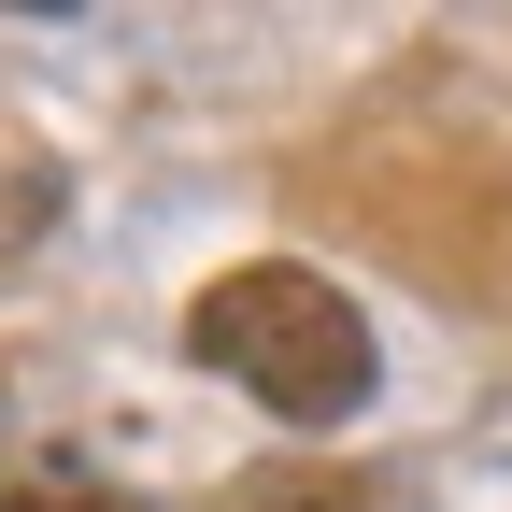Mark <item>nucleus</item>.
<instances>
[{
    "instance_id": "nucleus-1",
    "label": "nucleus",
    "mask_w": 512,
    "mask_h": 512,
    "mask_svg": "<svg viewBox=\"0 0 512 512\" xmlns=\"http://www.w3.org/2000/svg\"><path fill=\"white\" fill-rule=\"evenodd\" d=\"M185 356L228 370L242 399H271L285 427H342L370 399V313L328 285V271H299V256H256V271H214L200 299H185Z\"/></svg>"
},
{
    "instance_id": "nucleus-2",
    "label": "nucleus",
    "mask_w": 512,
    "mask_h": 512,
    "mask_svg": "<svg viewBox=\"0 0 512 512\" xmlns=\"http://www.w3.org/2000/svg\"><path fill=\"white\" fill-rule=\"evenodd\" d=\"M228 512H399V484H370V470H313V456H285V470H242V484H228Z\"/></svg>"
},
{
    "instance_id": "nucleus-3",
    "label": "nucleus",
    "mask_w": 512,
    "mask_h": 512,
    "mask_svg": "<svg viewBox=\"0 0 512 512\" xmlns=\"http://www.w3.org/2000/svg\"><path fill=\"white\" fill-rule=\"evenodd\" d=\"M0 512H128V498H100V484H72V470H43V484H15Z\"/></svg>"
}]
</instances>
